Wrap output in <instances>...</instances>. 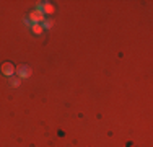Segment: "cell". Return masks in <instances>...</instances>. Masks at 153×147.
<instances>
[{
  "instance_id": "6da1fadb",
  "label": "cell",
  "mask_w": 153,
  "mask_h": 147,
  "mask_svg": "<svg viewBox=\"0 0 153 147\" xmlns=\"http://www.w3.org/2000/svg\"><path fill=\"white\" fill-rule=\"evenodd\" d=\"M28 20L31 21V25L42 23V21L46 20L44 13H42V5H38V10H36V12H33V13H30V18H28Z\"/></svg>"
},
{
  "instance_id": "7a4b0ae2",
  "label": "cell",
  "mask_w": 153,
  "mask_h": 147,
  "mask_svg": "<svg viewBox=\"0 0 153 147\" xmlns=\"http://www.w3.org/2000/svg\"><path fill=\"white\" fill-rule=\"evenodd\" d=\"M16 74L20 79H28V77L31 75V69L28 67V65H20V67L16 69Z\"/></svg>"
},
{
  "instance_id": "3957f363",
  "label": "cell",
  "mask_w": 153,
  "mask_h": 147,
  "mask_svg": "<svg viewBox=\"0 0 153 147\" xmlns=\"http://www.w3.org/2000/svg\"><path fill=\"white\" fill-rule=\"evenodd\" d=\"M2 72L5 74L7 77H13V72H16V69L13 67V65L10 64V62H5V64L2 65Z\"/></svg>"
},
{
  "instance_id": "277c9868",
  "label": "cell",
  "mask_w": 153,
  "mask_h": 147,
  "mask_svg": "<svg viewBox=\"0 0 153 147\" xmlns=\"http://www.w3.org/2000/svg\"><path fill=\"white\" fill-rule=\"evenodd\" d=\"M41 5H42V13H44V15H52V13H54V10H56L52 3L44 2V3H41Z\"/></svg>"
},
{
  "instance_id": "5b68a950",
  "label": "cell",
  "mask_w": 153,
  "mask_h": 147,
  "mask_svg": "<svg viewBox=\"0 0 153 147\" xmlns=\"http://www.w3.org/2000/svg\"><path fill=\"white\" fill-rule=\"evenodd\" d=\"M31 29H33L34 34H41V33H42V26H41V25H31Z\"/></svg>"
},
{
  "instance_id": "8992f818",
  "label": "cell",
  "mask_w": 153,
  "mask_h": 147,
  "mask_svg": "<svg viewBox=\"0 0 153 147\" xmlns=\"http://www.w3.org/2000/svg\"><path fill=\"white\" fill-rule=\"evenodd\" d=\"M52 25H54L52 20H44L41 26H42V29H49V28H52Z\"/></svg>"
},
{
  "instance_id": "52a82bcc",
  "label": "cell",
  "mask_w": 153,
  "mask_h": 147,
  "mask_svg": "<svg viewBox=\"0 0 153 147\" xmlns=\"http://www.w3.org/2000/svg\"><path fill=\"white\" fill-rule=\"evenodd\" d=\"M20 77H12V80H10V85H12V87H18V85H20Z\"/></svg>"
}]
</instances>
